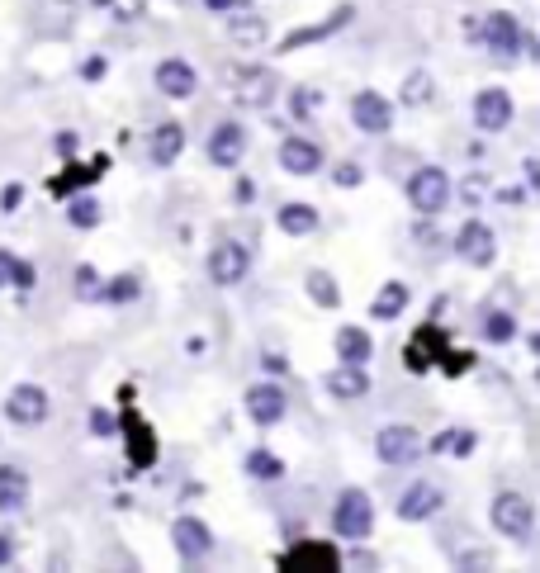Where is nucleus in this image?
<instances>
[{
	"mask_svg": "<svg viewBox=\"0 0 540 573\" xmlns=\"http://www.w3.org/2000/svg\"><path fill=\"white\" fill-rule=\"evenodd\" d=\"M10 266H15V256H10V251L0 247V289L10 285Z\"/></svg>",
	"mask_w": 540,
	"mask_h": 573,
	"instance_id": "nucleus-44",
	"label": "nucleus"
},
{
	"mask_svg": "<svg viewBox=\"0 0 540 573\" xmlns=\"http://www.w3.org/2000/svg\"><path fill=\"white\" fill-rule=\"evenodd\" d=\"M332 531L342 540H365L375 531V507H370L365 488H342L337 493V502H332Z\"/></svg>",
	"mask_w": 540,
	"mask_h": 573,
	"instance_id": "nucleus-2",
	"label": "nucleus"
},
{
	"mask_svg": "<svg viewBox=\"0 0 540 573\" xmlns=\"http://www.w3.org/2000/svg\"><path fill=\"white\" fill-rule=\"evenodd\" d=\"M180 147H185V128H180V124H162L157 133H152V162L171 166L180 157Z\"/></svg>",
	"mask_w": 540,
	"mask_h": 573,
	"instance_id": "nucleus-26",
	"label": "nucleus"
},
{
	"mask_svg": "<svg viewBox=\"0 0 540 573\" xmlns=\"http://www.w3.org/2000/svg\"><path fill=\"white\" fill-rule=\"evenodd\" d=\"M124 431H128V455H133V465L147 469L157 460V446H152V427L138 417V408H124Z\"/></svg>",
	"mask_w": 540,
	"mask_h": 573,
	"instance_id": "nucleus-22",
	"label": "nucleus"
},
{
	"mask_svg": "<svg viewBox=\"0 0 540 573\" xmlns=\"http://www.w3.org/2000/svg\"><path fill=\"white\" fill-rule=\"evenodd\" d=\"M512 114H517V105H512V95L498 86H488L474 95V124L484 128V133H503L507 124H512Z\"/></svg>",
	"mask_w": 540,
	"mask_h": 573,
	"instance_id": "nucleus-12",
	"label": "nucleus"
},
{
	"mask_svg": "<svg viewBox=\"0 0 540 573\" xmlns=\"http://www.w3.org/2000/svg\"><path fill=\"white\" fill-rule=\"evenodd\" d=\"M360 180H365V171H360L356 162H342V166H337V171H332V185H342V190H346V185L356 190Z\"/></svg>",
	"mask_w": 540,
	"mask_h": 573,
	"instance_id": "nucleus-39",
	"label": "nucleus"
},
{
	"mask_svg": "<svg viewBox=\"0 0 540 573\" xmlns=\"http://www.w3.org/2000/svg\"><path fill=\"white\" fill-rule=\"evenodd\" d=\"M233 90H237V105L266 109L270 100H275L280 81H275V72H270V67H237V72H233Z\"/></svg>",
	"mask_w": 540,
	"mask_h": 573,
	"instance_id": "nucleus-10",
	"label": "nucleus"
},
{
	"mask_svg": "<svg viewBox=\"0 0 540 573\" xmlns=\"http://www.w3.org/2000/svg\"><path fill=\"white\" fill-rule=\"evenodd\" d=\"M275 223H280V233H289V237H308V233H318V209H313V204H285V209L275 214Z\"/></svg>",
	"mask_w": 540,
	"mask_h": 573,
	"instance_id": "nucleus-24",
	"label": "nucleus"
},
{
	"mask_svg": "<svg viewBox=\"0 0 540 573\" xmlns=\"http://www.w3.org/2000/svg\"><path fill=\"white\" fill-rule=\"evenodd\" d=\"M171 540H176V555H180L185 569H199V564L209 559V550H214V531H209L199 517H176L171 521Z\"/></svg>",
	"mask_w": 540,
	"mask_h": 573,
	"instance_id": "nucleus-7",
	"label": "nucleus"
},
{
	"mask_svg": "<svg viewBox=\"0 0 540 573\" xmlns=\"http://www.w3.org/2000/svg\"><path fill=\"white\" fill-rule=\"evenodd\" d=\"M479 38L488 43V53L498 57V62H517V53H522V43H526V34H522V19L517 15H507V10H498V15H488L484 24H479Z\"/></svg>",
	"mask_w": 540,
	"mask_h": 573,
	"instance_id": "nucleus-5",
	"label": "nucleus"
},
{
	"mask_svg": "<svg viewBox=\"0 0 540 573\" xmlns=\"http://www.w3.org/2000/svg\"><path fill=\"white\" fill-rule=\"evenodd\" d=\"M327 394L337 398V403H356V398L370 394V375H365V365H337L332 375H327Z\"/></svg>",
	"mask_w": 540,
	"mask_h": 573,
	"instance_id": "nucleus-21",
	"label": "nucleus"
},
{
	"mask_svg": "<svg viewBox=\"0 0 540 573\" xmlns=\"http://www.w3.org/2000/svg\"><path fill=\"white\" fill-rule=\"evenodd\" d=\"M10 285H15L19 294H29V289H34V266H29V261H19V256H15V266H10Z\"/></svg>",
	"mask_w": 540,
	"mask_h": 573,
	"instance_id": "nucleus-38",
	"label": "nucleus"
},
{
	"mask_svg": "<svg viewBox=\"0 0 540 573\" xmlns=\"http://www.w3.org/2000/svg\"><path fill=\"white\" fill-rule=\"evenodd\" d=\"M138 294H143V280H138V275H114L109 285H100V299H105V304H133Z\"/></svg>",
	"mask_w": 540,
	"mask_h": 573,
	"instance_id": "nucleus-30",
	"label": "nucleus"
},
{
	"mask_svg": "<svg viewBox=\"0 0 540 573\" xmlns=\"http://www.w3.org/2000/svg\"><path fill=\"white\" fill-rule=\"evenodd\" d=\"M90 5H114V0H90Z\"/></svg>",
	"mask_w": 540,
	"mask_h": 573,
	"instance_id": "nucleus-49",
	"label": "nucleus"
},
{
	"mask_svg": "<svg viewBox=\"0 0 540 573\" xmlns=\"http://www.w3.org/2000/svg\"><path fill=\"white\" fill-rule=\"evenodd\" d=\"M356 19V5H337L332 15L323 19V24H313V29H294V34H285V43H280V53H294V48H308V43H323V38L342 34L346 24Z\"/></svg>",
	"mask_w": 540,
	"mask_h": 573,
	"instance_id": "nucleus-17",
	"label": "nucleus"
},
{
	"mask_svg": "<svg viewBox=\"0 0 540 573\" xmlns=\"http://www.w3.org/2000/svg\"><path fill=\"white\" fill-rule=\"evenodd\" d=\"M247 270H252V251L242 247V242H218L209 251V280L223 289H233L247 280Z\"/></svg>",
	"mask_w": 540,
	"mask_h": 573,
	"instance_id": "nucleus-8",
	"label": "nucleus"
},
{
	"mask_svg": "<svg viewBox=\"0 0 540 573\" xmlns=\"http://www.w3.org/2000/svg\"><path fill=\"white\" fill-rule=\"evenodd\" d=\"M5 417L19 422V427H38V422H48V394H43L38 384H15L10 398H5Z\"/></svg>",
	"mask_w": 540,
	"mask_h": 573,
	"instance_id": "nucleus-13",
	"label": "nucleus"
},
{
	"mask_svg": "<svg viewBox=\"0 0 540 573\" xmlns=\"http://www.w3.org/2000/svg\"><path fill=\"white\" fill-rule=\"evenodd\" d=\"M72 285H76L81 299H100V270H95V266H76Z\"/></svg>",
	"mask_w": 540,
	"mask_h": 573,
	"instance_id": "nucleus-37",
	"label": "nucleus"
},
{
	"mask_svg": "<svg viewBox=\"0 0 540 573\" xmlns=\"http://www.w3.org/2000/svg\"><path fill=\"white\" fill-rule=\"evenodd\" d=\"M228 38H233L237 48H261V43H266V19L261 15H233Z\"/></svg>",
	"mask_w": 540,
	"mask_h": 573,
	"instance_id": "nucleus-28",
	"label": "nucleus"
},
{
	"mask_svg": "<svg viewBox=\"0 0 540 573\" xmlns=\"http://www.w3.org/2000/svg\"><path fill=\"white\" fill-rule=\"evenodd\" d=\"M90 431H95V436H109V431H114V417H109V412H90Z\"/></svg>",
	"mask_w": 540,
	"mask_h": 573,
	"instance_id": "nucleus-42",
	"label": "nucleus"
},
{
	"mask_svg": "<svg viewBox=\"0 0 540 573\" xmlns=\"http://www.w3.org/2000/svg\"><path fill=\"white\" fill-rule=\"evenodd\" d=\"M266 370H270V375H285V370H289L285 356H266Z\"/></svg>",
	"mask_w": 540,
	"mask_h": 573,
	"instance_id": "nucleus-47",
	"label": "nucleus"
},
{
	"mask_svg": "<svg viewBox=\"0 0 540 573\" xmlns=\"http://www.w3.org/2000/svg\"><path fill=\"white\" fill-rule=\"evenodd\" d=\"M432 76L427 72H413L408 76V81H403V95H398V100H403V105H427V100H432Z\"/></svg>",
	"mask_w": 540,
	"mask_h": 573,
	"instance_id": "nucleus-35",
	"label": "nucleus"
},
{
	"mask_svg": "<svg viewBox=\"0 0 540 573\" xmlns=\"http://www.w3.org/2000/svg\"><path fill=\"white\" fill-rule=\"evenodd\" d=\"M209 10H237V0H204Z\"/></svg>",
	"mask_w": 540,
	"mask_h": 573,
	"instance_id": "nucleus-48",
	"label": "nucleus"
},
{
	"mask_svg": "<svg viewBox=\"0 0 540 573\" xmlns=\"http://www.w3.org/2000/svg\"><path fill=\"white\" fill-rule=\"evenodd\" d=\"M403 308H408V285H398L394 280V285L379 289V299L370 304V318H375V323H389V318H398Z\"/></svg>",
	"mask_w": 540,
	"mask_h": 573,
	"instance_id": "nucleus-27",
	"label": "nucleus"
},
{
	"mask_svg": "<svg viewBox=\"0 0 540 573\" xmlns=\"http://www.w3.org/2000/svg\"><path fill=\"white\" fill-rule=\"evenodd\" d=\"M280 166H285L289 176H318L323 147L313 143V138H285V143H280Z\"/></svg>",
	"mask_w": 540,
	"mask_h": 573,
	"instance_id": "nucleus-19",
	"label": "nucleus"
},
{
	"mask_svg": "<svg viewBox=\"0 0 540 573\" xmlns=\"http://www.w3.org/2000/svg\"><path fill=\"white\" fill-rule=\"evenodd\" d=\"M403 360H408V370L413 375H422V370H432V360H441L450 375H465L469 365H474V356H460V351H446V332L441 327H417V337L408 341V351H403Z\"/></svg>",
	"mask_w": 540,
	"mask_h": 573,
	"instance_id": "nucleus-1",
	"label": "nucleus"
},
{
	"mask_svg": "<svg viewBox=\"0 0 540 573\" xmlns=\"http://www.w3.org/2000/svg\"><path fill=\"white\" fill-rule=\"evenodd\" d=\"M351 119H356V128H365V133H389V128H394V105H389L379 90H360L356 100H351Z\"/></svg>",
	"mask_w": 540,
	"mask_h": 573,
	"instance_id": "nucleus-15",
	"label": "nucleus"
},
{
	"mask_svg": "<svg viewBox=\"0 0 540 573\" xmlns=\"http://www.w3.org/2000/svg\"><path fill=\"white\" fill-rule=\"evenodd\" d=\"M370 337H365V327H342L337 332V356H342V365H365L370 360Z\"/></svg>",
	"mask_w": 540,
	"mask_h": 573,
	"instance_id": "nucleus-25",
	"label": "nucleus"
},
{
	"mask_svg": "<svg viewBox=\"0 0 540 573\" xmlns=\"http://www.w3.org/2000/svg\"><path fill=\"white\" fill-rule=\"evenodd\" d=\"M100 171H105V157H95L90 166H67V176L53 180V185H48V195H67V190H76V185H95Z\"/></svg>",
	"mask_w": 540,
	"mask_h": 573,
	"instance_id": "nucleus-29",
	"label": "nucleus"
},
{
	"mask_svg": "<svg viewBox=\"0 0 540 573\" xmlns=\"http://www.w3.org/2000/svg\"><path fill=\"white\" fill-rule=\"evenodd\" d=\"M512 337H517V318H512V313H498V308H493V313L484 318V341H493V346H507Z\"/></svg>",
	"mask_w": 540,
	"mask_h": 573,
	"instance_id": "nucleus-33",
	"label": "nucleus"
},
{
	"mask_svg": "<svg viewBox=\"0 0 540 573\" xmlns=\"http://www.w3.org/2000/svg\"><path fill=\"white\" fill-rule=\"evenodd\" d=\"M29 502V474L15 465H0V512L10 517V512H19Z\"/></svg>",
	"mask_w": 540,
	"mask_h": 573,
	"instance_id": "nucleus-23",
	"label": "nucleus"
},
{
	"mask_svg": "<svg viewBox=\"0 0 540 573\" xmlns=\"http://www.w3.org/2000/svg\"><path fill=\"white\" fill-rule=\"evenodd\" d=\"M313 105H318V90L299 86V90H294V105H289V109H294V114H299V119H304V114H308V109H313Z\"/></svg>",
	"mask_w": 540,
	"mask_h": 573,
	"instance_id": "nucleus-41",
	"label": "nucleus"
},
{
	"mask_svg": "<svg viewBox=\"0 0 540 573\" xmlns=\"http://www.w3.org/2000/svg\"><path fill=\"white\" fill-rule=\"evenodd\" d=\"M455 251H460V261H469V266H493V251H498V237H493V228L488 223H479V218H469L465 228L455 233Z\"/></svg>",
	"mask_w": 540,
	"mask_h": 573,
	"instance_id": "nucleus-11",
	"label": "nucleus"
},
{
	"mask_svg": "<svg viewBox=\"0 0 540 573\" xmlns=\"http://www.w3.org/2000/svg\"><path fill=\"white\" fill-rule=\"evenodd\" d=\"M474 446H479L474 431H441L427 450H436V455H474Z\"/></svg>",
	"mask_w": 540,
	"mask_h": 573,
	"instance_id": "nucleus-31",
	"label": "nucleus"
},
{
	"mask_svg": "<svg viewBox=\"0 0 540 573\" xmlns=\"http://www.w3.org/2000/svg\"><path fill=\"white\" fill-rule=\"evenodd\" d=\"M67 223H72V228H95V223H100V204H95V199H72V204H67Z\"/></svg>",
	"mask_w": 540,
	"mask_h": 573,
	"instance_id": "nucleus-36",
	"label": "nucleus"
},
{
	"mask_svg": "<svg viewBox=\"0 0 540 573\" xmlns=\"http://www.w3.org/2000/svg\"><path fill=\"white\" fill-rule=\"evenodd\" d=\"M5 564H15V540L10 536H0V569H5Z\"/></svg>",
	"mask_w": 540,
	"mask_h": 573,
	"instance_id": "nucleus-45",
	"label": "nucleus"
},
{
	"mask_svg": "<svg viewBox=\"0 0 540 573\" xmlns=\"http://www.w3.org/2000/svg\"><path fill=\"white\" fill-rule=\"evenodd\" d=\"M308 294L318 299L323 308H337L342 304V294H337V280L327 275V270H308Z\"/></svg>",
	"mask_w": 540,
	"mask_h": 573,
	"instance_id": "nucleus-34",
	"label": "nucleus"
},
{
	"mask_svg": "<svg viewBox=\"0 0 540 573\" xmlns=\"http://www.w3.org/2000/svg\"><path fill=\"white\" fill-rule=\"evenodd\" d=\"M436 512H441V488L427 484V479H417V484L398 498V517L403 521H427V517H436Z\"/></svg>",
	"mask_w": 540,
	"mask_h": 573,
	"instance_id": "nucleus-20",
	"label": "nucleus"
},
{
	"mask_svg": "<svg viewBox=\"0 0 540 573\" xmlns=\"http://www.w3.org/2000/svg\"><path fill=\"white\" fill-rule=\"evenodd\" d=\"M375 455L384 460V465H413V460H422V436H417L413 427H379L375 436Z\"/></svg>",
	"mask_w": 540,
	"mask_h": 573,
	"instance_id": "nucleus-9",
	"label": "nucleus"
},
{
	"mask_svg": "<svg viewBox=\"0 0 540 573\" xmlns=\"http://www.w3.org/2000/svg\"><path fill=\"white\" fill-rule=\"evenodd\" d=\"M242 157H247V128L233 124V119L218 124L214 138H209V162L214 166H237Z\"/></svg>",
	"mask_w": 540,
	"mask_h": 573,
	"instance_id": "nucleus-18",
	"label": "nucleus"
},
{
	"mask_svg": "<svg viewBox=\"0 0 540 573\" xmlns=\"http://www.w3.org/2000/svg\"><path fill=\"white\" fill-rule=\"evenodd\" d=\"M446 199H450V176L441 171V166H422V171L408 176V204H413L417 214L436 218L441 209H446Z\"/></svg>",
	"mask_w": 540,
	"mask_h": 573,
	"instance_id": "nucleus-4",
	"label": "nucleus"
},
{
	"mask_svg": "<svg viewBox=\"0 0 540 573\" xmlns=\"http://www.w3.org/2000/svg\"><path fill=\"white\" fill-rule=\"evenodd\" d=\"M57 152H62V157H72V152H76V133H57Z\"/></svg>",
	"mask_w": 540,
	"mask_h": 573,
	"instance_id": "nucleus-46",
	"label": "nucleus"
},
{
	"mask_svg": "<svg viewBox=\"0 0 540 573\" xmlns=\"http://www.w3.org/2000/svg\"><path fill=\"white\" fill-rule=\"evenodd\" d=\"M81 76H86V81H100V76H105V57H90L86 67H81Z\"/></svg>",
	"mask_w": 540,
	"mask_h": 573,
	"instance_id": "nucleus-43",
	"label": "nucleus"
},
{
	"mask_svg": "<svg viewBox=\"0 0 540 573\" xmlns=\"http://www.w3.org/2000/svg\"><path fill=\"white\" fill-rule=\"evenodd\" d=\"M488 517H493V531H503V536L517 540V545H526L531 531H536V507H531L526 493H498L493 507H488Z\"/></svg>",
	"mask_w": 540,
	"mask_h": 573,
	"instance_id": "nucleus-3",
	"label": "nucleus"
},
{
	"mask_svg": "<svg viewBox=\"0 0 540 573\" xmlns=\"http://www.w3.org/2000/svg\"><path fill=\"white\" fill-rule=\"evenodd\" d=\"M275 569L280 573H304V569L337 573L342 569V555H337V545H327V540H299V545H289L285 555L275 559Z\"/></svg>",
	"mask_w": 540,
	"mask_h": 573,
	"instance_id": "nucleus-6",
	"label": "nucleus"
},
{
	"mask_svg": "<svg viewBox=\"0 0 540 573\" xmlns=\"http://www.w3.org/2000/svg\"><path fill=\"white\" fill-rule=\"evenodd\" d=\"M247 474L261 479V484H270V479H280V474H285V460H280V455H270V450H252V455H247Z\"/></svg>",
	"mask_w": 540,
	"mask_h": 573,
	"instance_id": "nucleus-32",
	"label": "nucleus"
},
{
	"mask_svg": "<svg viewBox=\"0 0 540 573\" xmlns=\"http://www.w3.org/2000/svg\"><path fill=\"white\" fill-rule=\"evenodd\" d=\"M285 412H289V398L280 384H252V389H247V417H252L256 427L285 422Z\"/></svg>",
	"mask_w": 540,
	"mask_h": 573,
	"instance_id": "nucleus-14",
	"label": "nucleus"
},
{
	"mask_svg": "<svg viewBox=\"0 0 540 573\" xmlns=\"http://www.w3.org/2000/svg\"><path fill=\"white\" fill-rule=\"evenodd\" d=\"M157 90H162L166 100H190V95L199 90L195 67H190L185 57H166V62H157Z\"/></svg>",
	"mask_w": 540,
	"mask_h": 573,
	"instance_id": "nucleus-16",
	"label": "nucleus"
},
{
	"mask_svg": "<svg viewBox=\"0 0 540 573\" xmlns=\"http://www.w3.org/2000/svg\"><path fill=\"white\" fill-rule=\"evenodd\" d=\"M19 204H24V185H5L0 190V214H15Z\"/></svg>",
	"mask_w": 540,
	"mask_h": 573,
	"instance_id": "nucleus-40",
	"label": "nucleus"
}]
</instances>
